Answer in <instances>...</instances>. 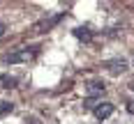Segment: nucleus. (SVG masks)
Returning a JSON list of instances; mask_svg holds the SVG:
<instances>
[{"label": "nucleus", "mask_w": 134, "mask_h": 124, "mask_svg": "<svg viewBox=\"0 0 134 124\" xmlns=\"http://www.w3.org/2000/svg\"><path fill=\"white\" fill-rule=\"evenodd\" d=\"M99 103H102V101H99V99H95V96H88V99H83V108H86V110H95Z\"/></svg>", "instance_id": "nucleus-8"}, {"label": "nucleus", "mask_w": 134, "mask_h": 124, "mask_svg": "<svg viewBox=\"0 0 134 124\" xmlns=\"http://www.w3.org/2000/svg\"><path fill=\"white\" fill-rule=\"evenodd\" d=\"M37 53V46H23V48H19V51H12V53H7L2 57V62L5 64H19V62H28V60H32Z\"/></svg>", "instance_id": "nucleus-1"}, {"label": "nucleus", "mask_w": 134, "mask_h": 124, "mask_svg": "<svg viewBox=\"0 0 134 124\" xmlns=\"http://www.w3.org/2000/svg\"><path fill=\"white\" fill-rule=\"evenodd\" d=\"M63 18H65V14H58V16H51V18H42V21H37V23L32 25V32H49V30L53 25H58Z\"/></svg>", "instance_id": "nucleus-3"}, {"label": "nucleus", "mask_w": 134, "mask_h": 124, "mask_svg": "<svg viewBox=\"0 0 134 124\" xmlns=\"http://www.w3.org/2000/svg\"><path fill=\"white\" fill-rule=\"evenodd\" d=\"M26 124H42L40 120H35V117H30V120H26Z\"/></svg>", "instance_id": "nucleus-10"}, {"label": "nucleus", "mask_w": 134, "mask_h": 124, "mask_svg": "<svg viewBox=\"0 0 134 124\" xmlns=\"http://www.w3.org/2000/svg\"><path fill=\"white\" fill-rule=\"evenodd\" d=\"M102 67L107 69L109 74H113V76H120V74H125V71L130 69V64H127L125 57H113V60H107Z\"/></svg>", "instance_id": "nucleus-2"}, {"label": "nucleus", "mask_w": 134, "mask_h": 124, "mask_svg": "<svg viewBox=\"0 0 134 124\" xmlns=\"http://www.w3.org/2000/svg\"><path fill=\"white\" fill-rule=\"evenodd\" d=\"M72 35H74L79 41H86V44L93 39V30H90L88 25H76L74 30H72Z\"/></svg>", "instance_id": "nucleus-6"}, {"label": "nucleus", "mask_w": 134, "mask_h": 124, "mask_svg": "<svg viewBox=\"0 0 134 124\" xmlns=\"http://www.w3.org/2000/svg\"><path fill=\"white\" fill-rule=\"evenodd\" d=\"M86 90H88V94L95 96V99H99V96L104 94V90H107V83L104 81H90L86 85Z\"/></svg>", "instance_id": "nucleus-4"}, {"label": "nucleus", "mask_w": 134, "mask_h": 124, "mask_svg": "<svg viewBox=\"0 0 134 124\" xmlns=\"http://www.w3.org/2000/svg\"><path fill=\"white\" fill-rule=\"evenodd\" d=\"M12 110H14L12 101H0V117H2V115H9Z\"/></svg>", "instance_id": "nucleus-9"}, {"label": "nucleus", "mask_w": 134, "mask_h": 124, "mask_svg": "<svg viewBox=\"0 0 134 124\" xmlns=\"http://www.w3.org/2000/svg\"><path fill=\"white\" fill-rule=\"evenodd\" d=\"M93 113H95V117H97V120H107V117H111V115H113V103L102 101V103H99Z\"/></svg>", "instance_id": "nucleus-5"}, {"label": "nucleus", "mask_w": 134, "mask_h": 124, "mask_svg": "<svg viewBox=\"0 0 134 124\" xmlns=\"http://www.w3.org/2000/svg\"><path fill=\"white\" fill-rule=\"evenodd\" d=\"M0 83H2L5 90H9V87H16L19 78H16V76H9V74H2V76H0Z\"/></svg>", "instance_id": "nucleus-7"}, {"label": "nucleus", "mask_w": 134, "mask_h": 124, "mask_svg": "<svg viewBox=\"0 0 134 124\" xmlns=\"http://www.w3.org/2000/svg\"><path fill=\"white\" fill-rule=\"evenodd\" d=\"M5 30H7V25H5V23H2V21H0V37H2V35H5Z\"/></svg>", "instance_id": "nucleus-11"}, {"label": "nucleus", "mask_w": 134, "mask_h": 124, "mask_svg": "<svg viewBox=\"0 0 134 124\" xmlns=\"http://www.w3.org/2000/svg\"><path fill=\"white\" fill-rule=\"evenodd\" d=\"M127 110H130V113L134 115V101H130V106H127Z\"/></svg>", "instance_id": "nucleus-12"}]
</instances>
